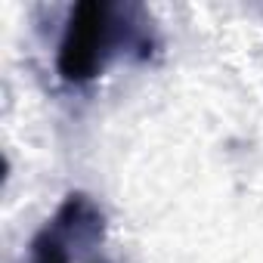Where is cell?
I'll use <instances>...</instances> for the list:
<instances>
[{"label": "cell", "instance_id": "cell-1", "mask_svg": "<svg viewBox=\"0 0 263 263\" xmlns=\"http://www.w3.org/2000/svg\"><path fill=\"white\" fill-rule=\"evenodd\" d=\"M111 44H115L111 7H105V4L74 7L65 22L59 53H56L59 74L71 84H84V81L96 78L111 53Z\"/></svg>", "mask_w": 263, "mask_h": 263}]
</instances>
